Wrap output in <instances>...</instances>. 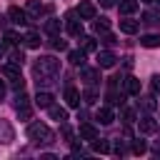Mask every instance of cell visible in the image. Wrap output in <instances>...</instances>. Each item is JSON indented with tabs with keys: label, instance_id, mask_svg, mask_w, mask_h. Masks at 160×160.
I'll use <instances>...</instances> for the list:
<instances>
[{
	"label": "cell",
	"instance_id": "obj_1",
	"mask_svg": "<svg viewBox=\"0 0 160 160\" xmlns=\"http://www.w3.org/2000/svg\"><path fill=\"white\" fill-rule=\"evenodd\" d=\"M58 72H60V60H55L52 55H45V58H40V60L35 62V75L40 78L38 85H40V82H50L48 78H55Z\"/></svg>",
	"mask_w": 160,
	"mask_h": 160
},
{
	"label": "cell",
	"instance_id": "obj_2",
	"mask_svg": "<svg viewBox=\"0 0 160 160\" xmlns=\"http://www.w3.org/2000/svg\"><path fill=\"white\" fill-rule=\"evenodd\" d=\"M28 138H30L32 142H38V145H48V142L55 140L52 130H50L45 122H30V125H28Z\"/></svg>",
	"mask_w": 160,
	"mask_h": 160
},
{
	"label": "cell",
	"instance_id": "obj_3",
	"mask_svg": "<svg viewBox=\"0 0 160 160\" xmlns=\"http://www.w3.org/2000/svg\"><path fill=\"white\" fill-rule=\"evenodd\" d=\"M48 10H50V5H42V2H38V0H28V5H25L28 18H40V15L48 12Z\"/></svg>",
	"mask_w": 160,
	"mask_h": 160
},
{
	"label": "cell",
	"instance_id": "obj_4",
	"mask_svg": "<svg viewBox=\"0 0 160 160\" xmlns=\"http://www.w3.org/2000/svg\"><path fill=\"white\" fill-rule=\"evenodd\" d=\"M78 15H80V20H95L98 10H95V5H92L90 0H82V2L78 5Z\"/></svg>",
	"mask_w": 160,
	"mask_h": 160
},
{
	"label": "cell",
	"instance_id": "obj_5",
	"mask_svg": "<svg viewBox=\"0 0 160 160\" xmlns=\"http://www.w3.org/2000/svg\"><path fill=\"white\" fill-rule=\"evenodd\" d=\"M65 30H68L72 38H80V35H82V20H78V18L70 12L68 20H65Z\"/></svg>",
	"mask_w": 160,
	"mask_h": 160
},
{
	"label": "cell",
	"instance_id": "obj_6",
	"mask_svg": "<svg viewBox=\"0 0 160 160\" xmlns=\"http://www.w3.org/2000/svg\"><path fill=\"white\" fill-rule=\"evenodd\" d=\"M115 52H110V50H98V68H112L115 65Z\"/></svg>",
	"mask_w": 160,
	"mask_h": 160
},
{
	"label": "cell",
	"instance_id": "obj_7",
	"mask_svg": "<svg viewBox=\"0 0 160 160\" xmlns=\"http://www.w3.org/2000/svg\"><path fill=\"white\" fill-rule=\"evenodd\" d=\"M2 75H5L8 80H15V78H20V62H15V60L5 62V65H2Z\"/></svg>",
	"mask_w": 160,
	"mask_h": 160
},
{
	"label": "cell",
	"instance_id": "obj_8",
	"mask_svg": "<svg viewBox=\"0 0 160 160\" xmlns=\"http://www.w3.org/2000/svg\"><path fill=\"white\" fill-rule=\"evenodd\" d=\"M80 78H82L88 85H92V82L100 80V68H82V70H80Z\"/></svg>",
	"mask_w": 160,
	"mask_h": 160
},
{
	"label": "cell",
	"instance_id": "obj_9",
	"mask_svg": "<svg viewBox=\"0 0 160 160\" xmlns=\"http://www.w3.org/2000/svg\"><path fill=\"white\" fill-rule=\"evenodd\" d=\"M8 18H10L12 22H18V25H25V22H28V12L20 10V8H15V5L8 10Z\"/></svg>",
	"mask_w": 160,
	"mask_h": 160
},
{
	"label": "cell",
	"instance_id": "obj_10",
	"mask_svg": "<svg viewBox=\"0 0 160 160\" xmlns=\"http://www.w3.org/2000/svg\"><path fill=\"white\" fill-rule=\"evenodd\" d=\"M95 120H98L100 125H110V122L115 120V115H112V110H110V108H100V110L95 112Z\"/></svg>",
	"mask_w": 160,
	"mask_h": 160
},
{
	"label": "cell",
	"instance_id": "obj_11",
	"mask_svg": "<svg viewBox=\"0 0 160 160\" xmlns=\"http://www.w3.org/2000/svg\"><path fill=\"white\" fill-rule=\"evenodd\" d=\"M138 128H140V132H145V135H152V132L158 130V122H155L152 118H142V120H138Z\"/></svg>",
	"mask_w": 160,
	"mask_h": 160
},
{
	"label": "cell",
	"instance_id": "obj_12",
	"mask_svg": "<svg viewBox=\"0 0 160 160\" xmlns=\"http://www.w3.org/2000/svg\"><path fill=\"white\" fill-rule=\"evenodd\" d=\"M65 102L70 108H80V92L75 88H65Z\"/></svg>",
	"mask_w": 160,
	"mask_h": 160
},
{
	"label": "cell",
	"instance_id": "obj_13",
	"mask_svg": "<svg viewBox=\"0 0 160 160\" xmlns=\"http://www.w3.org/2000/svg\"><path fill=\"white\" fill-rule=\"evenodd\" d=\"M48 112H50V118H52V120H58V122L68 120V110H65V108H60V105H55V102L48 108Z\"/></svg>",
	"mask_w": 160,
	"mask_h": 160
},
{
	"label": "cell",
	"instance_id": "obj_14",
	"mask_svg": "<svg viewBox=\"0 0 160 160\" xmlns=\"http://www.w3.org/2000/svg\"><path fill=\"white\" fill-rule=\"evenodd\" d=\"M80 138L92 142V140L98 138V130H95V125H90V122H82V125H80Z\"/></svg>",
	"mask_w": 160,
	"mask_h": 160
},
{
	"label": "cell",
	"instance_id": "obj_15",
	"mask_svg": "<svg viewBox=\"0 0 160 160\" xmlns=\"http://www.w3.org/2000/svg\"><path fill=\"white\" fill-rule=\"evenodd\" d=\"M125 92L128 95H140V80L138 78H125Z\"/></svg>",
	"mask_w": 160,
	"mask_h": 160
},
{
	"label": "cell",
	"instance_id": "obj_16",
	"mask_svg": "<svg viewBox=\"0 0 160 160\" xmlns=\"http://www.w3.org/2000/svg\"><path fill=\"white\" fill-rule=\"evenodd\" d=\"M52 100H55V98H52V92H45V90L35 95V105H38V108H50V105H52Z\"/></svg>",
	"mask_w": 160,
	"mask_h": 160
},
{
	"label": "cell",
	"instance_id": "obj_17",
	"mask_svg": "<svg viewBox=\"0 0 160 160\" xmlns=\"http://www.w3.org/2000/svg\"><path fill=\"white\" fill-rule=\"evenodd\" d=\"M15 138V132H12V128H10V122H5V120H0V142H10Z\"/></svg>",
	"mask_w": 160,
	"mask_h": 160
},
{
	"label": "cell",
	"instance_id": "obj_18",
	"mask_svg": "<svg viewBox=\"0 0 160 160\" xmlns=\"http://www.w3.org/2000/svg\"><path fill=\"white\" fill-rule=\"evenodd\" d=\"M138 10V0H120V12L122 15H132Z\"/></svg>",
	"mask_w": 160,
	"mask_h": 160
},
{
	"label": "cell",
	"instance_id": "obj_19",
	"mask_svg": "<svg viewBox=\"0 0 160 160\" xmlns=\"http://www.w3.org/2000/svg\"><path fill=\"white\" fill-rule=\"evenodd\" d=\"M138 20H120V30L122 32H128V35H132V32H138Z\"/></svg>",
	"mask_w": 160,
	"mask_h": 160
},
{
	"label": "cell",
	"instance_id": "obj_20",
	"mask_svg": "<svg viewBox=\"0 0 160 160\" xmlns=\"http://www.w3.org/2000/svg\"><path fill=\"white\" fill-rule=\"evenodd\" d=\"M92 150H95V152H100V155H108V152H110V142H108V140H98V138H95V140H92Z\"/></svg>",
	"mask_w": 160,
	"mask_h": 160
},
{
	"label": "cell",
	"instance_id": "obj_21",
	"mask_svg": "<svg viewBox=\"0 0 160 160\" xmlns=\"http://www.w3.org/2000/svg\"><path fill=\"white\" fill-rule=\"evenodd\" d=\"M140 45H142V48H158V45H160V38H158V35H142V38H140Z\"/></svg>",
	"mask_w": 160,
	"mask_h": 160
},
{
	"label": "cell",
	"instance_id": "obj_22",
	"mask_svg": "<svg viewBox=\"0 0 160 160\" xmlns=\"http://www.w3.org/2000/svg\"><path fill=\"white\" fill-rule=\"evenodd\" d=\"M68 60H70L72 65H82V62H85V52H82V50H70V52H68Z\"/></svg>",
	"mask_w": 160,
	"mask_h": 160
},
{
	"label": "cell",
	"instance_id": "obj_23",
	"mask_svg": "<svg viewBox=\"0 0 160 160\" xmlns=\"http://www.w3.org/2000/svg\"><path fill=\"white\" fill-rule=\"evenodd\" d=\"M80 40H82V52H95V50H98V42H95L92 38H88V35H82Z\"/></svg>",
	"mask_w": 160,
	"mask_h": 160
},
{
	"label": "cell",
	"instance_id": "obj_24",
	"mask_svg": "<svg viewBox=\"0 0 160 160\" xmlns=\"http://www.w3.org/2000/svg\"><path fill=\"white\" fill-rule=\"evenodd\" d=\"M45 32L55 38V35L60 32V20H48V22H45Z\"/></svg>",
	"mask_w": 160,
	"mask_h": 160
},
{
	"label": "cell",
	"instance_id": "obj_25",
	"mask_svg": "<svg viewBox=\"0 0 160 160\" xmlns=\"http://www.w3.org/2000/svg\"><path fill=\"white\" fill-rule=\"evenodd\" d=\"M25 48H40V35L38 32H28L25 35Z\"/></svg>",
	"mask_w": 160,
	"mask_h": 160
},
{
	"label": "cell",
	"instance_id": "obj_26",
	"mask_svg": "<svg viewBox=\"0 0 160 160\" xmlns=\"http://www.w3.org/2000/svg\"><path fill=\"white\" fill-rule=\"evenodd\" d=\"M92 28H95V32H100V35H102V32H108V30H110V22H108L105 18H100V20H95V25H92Z\"/></svg>",
	"mask_w": 160,
	"mask_h": 160
},
{
	"label": "cell",
	"instance_id": "obj_27",
	"mask_svg": "<svg viewBox=\"0 0 160 160\" xmlns=\"http://www.w3.org/2000/svg\"><path fill=\"white\" fill-rule=\"evenodd\" d=\"M25 105H30V98L20 90V92H18V98H15V108H25Z\"/></svg>",
	"mask_w": 160,
	"mask_h": 160
},
{
	"label": "cell",
	"instance_id": "obj_28",
	"mask_svg": "<svg viewBox=\"0 0 160 160\" xmlns=\"http://www.w3.org/2000/svg\"><path fill=\"white\" fill-rule=\"evenodd\" d=\"M145 150H148L145 140H132V152H135V155H142Z\"/></svg>",
	"mask_w": 160,
	"mask_h": 160
},
{
	"label": "cell",
	"instance_id": "obj_29",
	"mask_svg": "<svg viewBox=\"0 0 160 160\" xmlns=\"http://www.w3.org/2000/svg\"><path fill=\"white\" fill-rule=\"evenodd\" d=\"M82 100H85V102H95V100H98V92H95L92 88H88V90L82 92Z\"/></svg>",
	"mask_w": 160,
	"mask_h": 160
},
{
	"label": "cell",
	"instance_id": "obj_30",
	"mask_svg": "<svg viewBox=\"0 0 160 160\" xmlns=\"http://www.w3.org/2000/svg\"><path fill=\"white\" fill-rule=\"evenodd\" d=\"M5 42H8V45H18V42H20V38H18L12 30H8V32H5Z\"/></svg>",
	"mask_w": 160,
	"mask_h": 160
},
{
	"label": "cell",
	"instance_id": "obj_31",
	"mask_svg": "<svg viewBox=\"0 0 160 160\" xmlns=\"http://www.w3.org/2000/svg\"><path fill=\"white\" fill-rule=\"evenodd\" d=\"M142 108H145V110H155V108H158L155 98H142Z\"/></svg>",
	"mask_w": 160,
	"mask_h": 160
},
{
	"label": "cell",
	"instance_id": "obj_32",
	"mask_svg": "<svg viewBox=\"0 0 160 160\" xmlns=\"http://www.w3.org/2000/svg\"><path fill=\"white\" fill-rule=\"evenodd\" d=\"M18 115H20L22 120H30V115H32V110H30V105H25V108H18Z\"/></svg>",
	"mask_w": 160,
	"mask_h": 160
},
{
	"label": "cell",
	"instance_id": "obj_33",
	"mask_svg": "<svg viewBox=\"0 0 160 160\" xmlns=\"http://www.w3.org/2000/svg\"><path fill=\"white\" fill-rule=\"evenodd\" d=\"M122 120H125V122H135V110L125 108V110H122Z\"/></svg>",
	"mask_w": 160,
	"mask_h": 160
},
{
	"label": "cell",
	"instance_id": "obj_34",
	"mask_svg": "<svg viewBox=\"0 0 160 160\" xmlns=\"http://www.w3.org/2000/svg\"><path fill=\"white\" fill-rule=\"evenodd\" d=\"M150 90L152 92H160V75H152L150 78Z\"/></svg>",
	"mask_w": 160,
	"mask_h": 160
},
{
	"label": "cell",
	"instance_id": "obj_35",
	"mask_svg": "<svg viewBox=\"0 0 160 160\" xmlns=\"http://www.w3.org/2000/svg\"><path fill=\"white\" fill-rule=\"evenodd\" d=\"M102 42H105V45H115L118 40H115V35H112V32L108 30V32H102Z\"/></svg>",
	"mask_w": 160,
	"mask_h": 160
},
{
	"label": "cell",
	"instance_id": "obj_36",
	"mask_svg": "<svg viewBox=\"0 0 160 160\" xmlns=\"http://www.w3.org/2000/svg\"><path fill=\"white\" fill-rule=\"evenodd\" d=\"M52 48H55V50H65V48H68V42H65V40H60V38L55 35V40H52Z\"/></svg>",
	"mask_w": 160,
	"mask_h": 160
},
{
	"label": "cell",
	"instance_id": "obj_37",
	"mask_svg": "<svg viewBox=\"0 0 160 160\" xmlns=\"http://www.w3.org/2000/svg\"><path fill=\"white\" fill-rule=\"evenodd\" d=\"M115 152H118V155H125V152H128V150H125V148H122V145H120V142H118V145H115Z\"/></svg>",
	"mask_w": 160,
	"mask_h": 160
},
{
	"label": "cell",
	"instance_id": "obj_38",
	"mask_svg": "<svg viewBox=\"0 0 160 160\" xmlns=\"http://www.w3.org/2000/svg\"><path fill=\"white\" fill-rule=\"evenodd\" d=\"M100 5L102 8H112V0H100Z\"/></svg>",
	"mask_w": 160,
	"mask_h": 160
},
{
	"label": "cell",
	"instance_id": "obj_39",
	"mask_svg": "<svg viewBox=\"0 0 160 160\" xmlns=\"http://www.w3.org/2000/svg\"><path fill=\"white\" fill-rule=\"evenodd\" d=\"M2 98H5V82L0 80V100H2Z\"/></svg>",
	"mask_w": 160,
	"mask_h": 160
},
{
	"label": "cell",
	"instance_id": "obj_40",
	"mask_svg": "<svg viewBox=\"0 0 160 160\" xmlns=\"http://www.w3.org/2000/svg\"><path fill=\"white\" fill-rule=\"evenodd\" d=\"M2 55H5V48H2V45H0V58H2Z\"/></svg>",
	"mask_w": 160,
	"mask_h": 160
},
{
	"label": "cell",
	"instance_id": "obj_41",
	"mask_svg": "<svg viewBox=\"0 0 160 160\" xmlns=\"http://www.w3.org/2000/svg\"><path fill=\"white\" fill-rule=\"evenodd\" d=\"M142 2H158V0H142Z\"/></svg>",
	"mask_w": 160,
	"mask_h": 160
}]
</instances>
